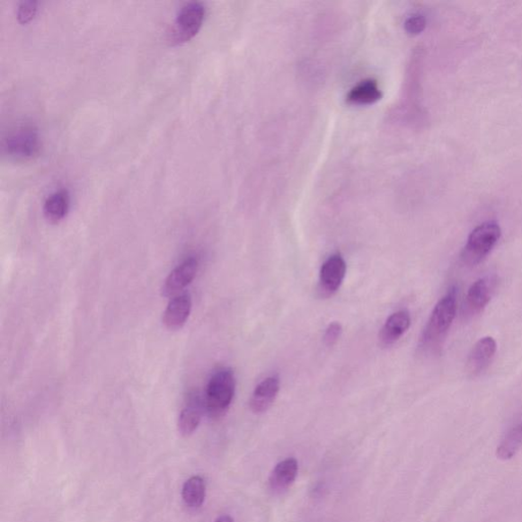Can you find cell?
I'll return each mask as SVG.
<instances>
[{
	"instance_id": "14",
	"label": "cell",
	"mask_w": 522,
	"mask_h": 522,
	"mask_svg": "<svg viewBox=\"0 0 522 522\" xmlns=\"http://www.w3.org/2000/svg\"><path fill=\"white\" fill-rule=\"evenodd\" d=\"M411 323V314L407 310H399L393 314L385 324L380 332V342L384 347L395 344L403 337Z\"/></svg>"
},
{
	"instance_id": "2",
	"label": "cell",
	"mask_w": 522,
	"mask_h": 522,
	"mask_svg": "<svg viewBox=\"0 0 522 522\" xmlns=\"http://www.w3.org/2000/svg\"><path fill=\"white\" fill-rule=\"evenodd\" d=\"M236 391V377L229 367L217 370L211 376L204 394V410L211 419L221 418L232 404Z\"/></svg>"
},
{
	"instance_id": "10",
	"label": "cell",
	"mask_w": 522,
	"mask_h": 522,
	"mask_svg": "<svg viewBox=\"0 0 522 522\" xmlns=\"http://www.w3.org/2000/svg\"><path fill=\"white\" fill-rule=\"evenodd\" d=\"M192 299L190 294H180L171 299L168 307L164 310L163 323L166 329L177 331L184 327L189 315L191 314Z\"/></svg>"
},
{
	"instance_id": "12",
	"label": "cell",
	"mask_w": 522,
	"mask_h": 522,
	"mask_svg": "<svg viewBox=\"0 0 522 522\" xmlns=\"http://www.w3.org/2000/svg\"><path fill=\"white\" fill-rule=\"evenodd\" d=\"M298 463L295 458H287L279 463L270 475V489L276 494H281L288 490L296 480Z\"/></svg>"
},
{
	"instance_id": "3",
	"label": "cell",
	"mask_w": 522,
	"mask_h": 522,
	"mask_svg": "<svg viewBox=\"0 0 522 522\" xmlns=\"http://www.w3.org/2000/svg\"><path fill=\"white\" fill-rule=\"evenodd\" d=\"M500 237L501 228L496 222L479 225L469 234L467 243L461 253V261L466 266H476L491 252Z\"/></svg>"
},
{
	"instance_id": "21",
	"label": "cell",
	"mask_w": 522,
	"mask_h": 522,
	"mask_svg": "<svg viewBox=\"0 0 522 522\" xmlns=\"http://www.w3.org/2000/svg\"><path fill=\"white\" fill-rule=\"evenodd\" d=\"M342 325L339 323H332L329 325L327 330H325L323 341L324 344L327 346L335 345L338 342V340L342 335Z\"/></svg>"
},
{
	"instance_id": "9",
	"label": "cell",
	"mask_w": 522,
	"mask_h": 522,
	"mask_svg": "<svg viewBox=\"0 0 522 522\" xmlns=\"http://www.w3.org/2000/svg\"><path fill=\"white\" fill-rule=\"evenodd\" d=\"M497 351V344L493 338L485 337L476 342L473 347L467 359L466 369L473 376L481 375L489 367L494 359Z\"/></svg>"
},
{
	"instance_id": "15",
	"label": "cell",
	"mask_w": 522,
	"mask_h": 522,
	"mask_svg": "<svg viewBox=\"0 0 522 522\" xmlns=\"http://www.w3.org/2000/svg\"><path fill=\"white\" fill-rule=\"evenodd\" d=\"M70 208V194L66 189H60L50 194L45 200L43 213L48 221L57 224L62 221Z\"/></svg>"
},
{
	"instance_id": "1",
	"label": "cell",
	"mask_w": 522,
	"mask_h": 522,
	"mask_svg": "<svg viewBox=\"0 0 522 522\" xmlns=\"http://www.w3.org/2000/svg\"><path fill=\"white\" fill-rule=\"evenodd\" d=\"M457 309L456 289L451 288L438 302L420 340V348L423 352L432 353L442 346L448 331L456 319Z\"/></svg>"
},
{
	"instance_id": "16",
	"label": "cell",
	"mask_w": 522,
	"mask_h": 522,
	"mask_svg": "<svg viewBox=\"0 0 522 522\" xmlns=\"http://www.w3.org/2000/svg\"><path fill=\"white\" fill-rule=\"evenodd\" d=\"M382 93L377 82L372 79L361 81L347 95V102L355 105H369L380 101Z\"/></svg>"
},
{
	"instance_id": "19",
	"label": "cell",
	"mask_w": 522,
	"mask_h": 522,
	"mask_svg": "<svg viewBox=\"0 0 522 522\" xmlns=\"http://www.w3.org/2000/svg\"><path fill=\"white\" fill-rule=\"evenodd\" d=\"M38 3L34 0H26L22 2L18 6L17 17L21 24H27L32 21L37 13Z\"/></svg>"
},
{
	"instance_id": "20",
	"label": "cell",
	"mask_w": 522,
	"mask_h": 522,
	"mask_svg": "<svg viewBox=\"0 0 522 522\" xmlns=\"http://www.w3.org/2000/svg\"><path fill=\"white\" fill-rule=\"evenodd\" d=\"M426 26V18L421 16V14H413V16L408 18L405 22L406 31L412 35L421 33Z\"/></svg>"
},
{
	"instance_id": "18",
	"label": "cell",
	"mask_w": 522,
	"mask_h": 522,
	"mask_svg": "<svg viewBox=\"0 0 522 522\" xmlns=\"http://www.w3.org/2000/svg\"><path fill=\"white\" fill-rule=\"evenodd\" d=\"M207 487L206 482L199 475L192 476L185 482L181 489V497L189 509H198L206 500Z\"/></svg>"
},
{
	"instance_id": "4",
	"label": "cell",
	"mask_w": 522,
	"mask_h": 522,
	"mask_svg": "<svg viewBox=\"0 0 522 522\" xmlns=\"http://www.w3.org/2000/svg\"><path fill=\"white\" fill-rule=\"evenodd\" d=\"M206 17V7L201 3L191 2L181 7L173 22L170 36L172 44L189 41L199 33Z\"/></svg>"
},
{
	"instance_id": "5",
	"label": "cell",
	"mask_w": 522,
	"mask_h": 522,
	"mask_svg": "<svg viewBox=\"0 0 522 522\" xmlns=\"http://www.w3.org/2000/svg\"><path fill=\"white\" fill-rule=\"evenodd\" d=\"M4 148L7 155L19 161L32 160L40 155L41 140L37 128L31 126L20 127L4 140Z\"/></svg>"
},
{
	"instance_id": "22",
	"label": "cell",
	"mask_w": 522,
	"mask_h": 522,
	"mask_svg": "<svg viewBox=\"0 0 522 522\" xmlns=\"http://www.w3.org/2000/svg\"><path fill=\"white\" fill-rule=\"evenodd\" d=\"M215 522H234L230 516H222L217 518Z\"/></svg>"
},
{
	"instance_id": "6",
	"label": "cell",
	"mask_w": 522,
	"mask_h": 522,
	"mask_svg": "<svg viewBox=\"0 0 522 522\" xmlns=\"http://www.w3.org/2000/svg\"><path fill=\"white\" fill-rule=\"evenodd\" d=\"M495 285V279L491 277L476 279L464 300L463 315L465 319L480 314L486 308L494 293Z\"/></svg>"
},
{
	"instance_id": "8",
	"label": "cell",
	"mask_w": 522,
	"mask_h": 522,
	"mask_svg": "<svg viewBox=\"0 0 522 522\" xmlns=\"http://www.w3.org/2000/svg\"><path fill=\"white\" fill-rule=\"evenodd\" d=\"M347 266L341 254H332L325 261L320 271V287L323 295H332L341 287Z\"/></svg>"
},
{
	"instance_id": "13",
	"label": "cell",
	"mask_w": 522,
	"mask_h": 522,
	"mask_svg": "<svg viewBox=\"0 0 522 522\" xmlns=\"http://www.w3.org/2000/svg\"><path fill=\"white\" fill-rule=\"evenodd\" d=\"M203 410V399L196 393H193V394L189 396L187 403L179 416L178 429L181 435L188 437L198 429Z\"/></svg>"
},
{
	"instance_id": "7",
	"label": "cell",
	"mask_w": 522,
	"mask_h": 522,
	"mask_svg": "<svg viewBox=\"0 0 522 522\" xmlns=\"http://www.w3.org/2000/svg\"><path fill=\"white\" fill-rule=\"evenodd\" d=\"M198 270L199 261L195 257H189L165 279L162 289L163 296L166 298L178 296L193 281Z\"/></svg>"
},
{
	"instance_id": "11",
	"label": "cell",
	"mask_w": 522,
	"mask_h": 522,
	"mask_svg": "<svg viewBox=\"0 0 522 522\" xmlns=\"http://www.w3.org/2000/svg\"><path fill=\"white\" fill-rule=\"evenodd\" d=\"M279 376H270L255 388L251 399V408L255 414L267 412L274 404L279 392Z\"/></svg>"
},
{
	"instance_id": "17",
	"label": "cell",
	"mask_w": 522,
	"mask_h": 522,
	"mask_svg": "<svg viewBox=\"0 0 522 522\" xmlns=\"http://www.w3.org/2000/svg\"><path fill=\"white\" fill-rule=\"evenodd\" d=\"M522 447V419L507 430L502 438L500 444L497 448V456L499 459H512Z\"/></svg>"
}]
</instances>
